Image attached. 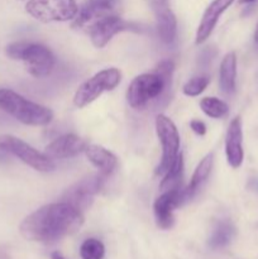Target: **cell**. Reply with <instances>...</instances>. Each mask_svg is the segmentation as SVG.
<instances>
[{
	"mask_svg": "<svg viewBox=\"0 0 258 259\" xmlns=\"http://www.w3.org/2000/svg\"><path fill=\"white\" fill-rule=\"evenodd\" d=\"M82 224V211L61 201L45 205L28 215L19 230L30 242L53 243L76 233Z\"/></svg>",
	"mask_w": 258,
	"mask_h": 259,
	"instance_id": "obj_1",
	"label": "cell"
},
{
	"mask_svg": "<svg viewBox=\"0 0 258 259\" xmlns=\"http://www.w3.org/2000/svg\"><path fill=\"white\" fill-rule=\"evenodd\" d=\"M0 109L25 125H47L53 119L47 106L33 103L10 89H0Z\"/></svg>",
	"mask_w": 258,
	"mask_h": 259,
	"instance_id": "obj_2",
	"label": "cell"
},
{
	"mask_svg": "<svg viewBox=\"0 0 258 259\" xmlns=\"http://www.w3.org/2000/svg\"><path fill=\"white\" fill-rule=\"evenodd\" d=\"M5 53L12 60L23 61L28 72L37 78L50 75L56 65V58L50 48L39 43H10L7 46Z\"/></svg>",
	"mask_w": 258,
	"mask_h": 259,
	"instance_id": "obj_3",
	"label": "cell"
},
{
	"mask_svg": "<svg viewBox=\"0 0 258 259\" xmlns=\"http://www.w3.org/2000/svg\"><path fill=\"white\" fill-rule=\"evenodd\" d=\"M25 10L43 23L67 22L75 19L78 7L76 0H28Z\"/></svg>",
	"mask_w": 258,
	"mask_h": 259,
	"instance_id": "obj_4",
	"label": "cell"
},
{
	"mask_svg": "<svg viewBox=\"0 0 258 259\" xmlns=\"http://www.w3.org/2000/svg\"><path fill=\"white\" fill-rule=\"evenodd\" d=\"M0 152L13 154L35 171L50 172L55 169V163L52 159L14 136L9 134L0 136Z\"/></svg>",
	"mask_w": 258,
	"mask_h": 259,
	"instance_id": "obj_5",
	"label": "cell"
},
{
	"mask_svg": "<svg viewBox=\"0 0 258 259\" xmlns=\"http://www.w3.org/2000/svg\"><path fill=\"white\" fill-rule=\"evenodd\" d=\"M119 82H120V72L118 68H105L86 80L77 89L73 103L77 108H85L86 105L95 101L104 91L115 89Z\"/></svg>",
	"mask_w": 258,
	"mask_h": 259,
	"instance_id": "obj_6",
	"label": "cell"
},
{
	"mask_svg": "<svg viewBox=\"0 0 258 259\" xmlns=\"http://www.w3.org/2000/svg\"><path fill=\"white\" fill-rule=\"evenodd\" d=\"M156 132L162 146V157L156 168V175L163 176L180 156V136L174 121L162 114L156 119Z\"/></svg>",
	"mask_w": 258,
	"mask_h": 259,
	"instance_id": "obj_7",
	"label": "cell"
},
{
	"mask_svg": "<svg viewBox=\"0 0 258 259\" xmlns=\"http://www.w3.org/2000/svg\"><path fill=\"white\" fill-rule=\"evenodd\" d=\"M167 95L162 78L154 73H143L132 81L129 85L126 99L132 108L141 109L153 99Z\"/></svg>",
	"mask_w": 258,
	"mask_h": 259,
	"instance_id": "obj_8",
	"label": "cell"
},
{
	"mask_svg": "<svg viewBox=\"0 0 258 259\" xmlns=\"http://www.w3.org/2000/svg\"><path fill=\"white\" fill-rule=\"evenodd\" d=\"M139 32V27L136 23L126 22L116 15H105L99 18L89 28L91 42L96 48H103L110 42L111 38L121 32Z\"/></svg>",
	"mask_w": 258,
	"mask_h": 259,
	"instance_id": "obj_9",
	"label": "cell"
},
{
	"mask_svg": "<svg viewBox=\"0 0 258 259\" xmlns=\"http://www.w3.org/2000/svg\"><path fill=\"white\" fill-rule=\"evenodd\" d=\"M106 179L108 177L101 174H96L80 180L63 194L62 201L72 205L80 211H83L93 204L94 197L100 191Z\"/></svg>",
	"mask_w": 258,
	"mask_h": 259,
	"instance_id": "obj_10",
	"label": "cell"
},
{
	"mask_svg": "<svg viewBox=\"0 0 258 259\" xmlns=\"http://www.w3.org/2000/svg\"><path fill=\"white\" fill-rule=\"evenodd\" d=\"M151 5L156 15L159 39L167 46L174 45L177 38V20L169 8V0H151Z\"/></svg>",
	"mask_w": 258,
	"mask_h": 259,
	"instance_id": "obj_11",
	"label": "cell"
},
{
	"mask_svg": "<svg viewBox=\"0 0 258 259\" xmlns=\"http://www.w3.org/2000/svg\"><path fill=\"white\" fill-rule=\"evenodd\" d=\"M181 189L163 191L154 201V217L161 229H169L174 225V210L181 205Z\"/></svg>",
	"mask_w": 258,
	"mask_h": 259,
	"instance_id": "obj_12",
	"label": "cell"
},
{
	"mask_svg": "<svg viewBox=\"0 0 258 259\" xmlns=\"http://www.w3.org/2000/svg\"><path fill=\"white\" fill-rule=\"evenodd\" d=\"M225 154L228 163L233 168H239L244 159L243 151V129L240 116H235L228 126L225 136Z\"/></svg>",
	"mask_w": 258,
	"mask_h": 259,
	"instance_id": "obj_13",
	"label": "cell"
},
{
	"mask_svg": "<svg viewBox=\"0 0 258 259\" xmlns=\"http://www.w3.org/2000/svg\"><path fill=\"white\" fill-rule=\"evenodd\" d=\"M86 143L83 139L75 134H66L55 139L52 143L46 147L45 154L50 159H65L75 157L85 151Z\"/></svg>",
	"mask_w": 258,
	"mask_h": 259,
	"instance_id": "obj_14",
	"label": "cell"
},
{
	"mask_svg": "<svg viewBox=\"0 0 258 259\" xmlns=\"http://www.w3.org/2000/svg\"><path fill=\"white\" fill-rule=\"evenodd\" d=\"M234 0H212L206 8L200 20L199 28L196 32V45L204 43L214 30L218 20L222 17L223 13L232 5Z\"/></svg>",
	"mask_w": 258,
	"mask_h": 259,
	"instance_id": "obj_15",
	"label": "cell"
},
{
	"mask_svg": "<svg viewBox=\"0 0 258 259\" xmlns=\"http://www.w3.org/2000/svg\"><path fill=\"white\" fill-rule=\"evenodd\" d=\"M115 0H86L78 9L77 15L73 19L72 27L80 28L95 18H103L114 9Z\"/></svg>",
	"mask_w": 258,
	"mask_h": 259,
	"instance_id": "obj_16",
	"label": "cell"
},
{
	"mask_svg": "<svg viewBox=\"0 0 258 259\" xmlns=\"http://www.w3.org/2000/svg\"><path fill=\"white\" fill-rule=\"evenodd\" d=\"M89 161L99 169V174L109 177L118 167V159L110 151L98 144H91L85 148Z\"/></svg>",
	"mask_w": 258,
	"mask_h": 259,
	"instance_id": "obj_17",
	"label": "cell"
},
{
	"mask_svg": "<svg viewBox=\"0 0 258 259\" xmlns=\"http://www.w3.org/2000/svg\"><path fill=\"white\" fill-rule=\"evenodd\" d=\"M211 168H212V154L210 153V154H206V156L200 161V163L197 164L196 169H195L194 175H192L190 184L187 185L186 189L181 191V204L185 201H189L190 199H192V197L200 191L202 185L206 182L207 177L210 176Z\"/></svg>",
	"mask_w": 258,
	"mask_h": 259,
	"instance_id": "obj_18",
	"label": "cell"
},
{
	"mask_svg": "<svg viewBox=\"0 0 258 259\" xmlns=\"http://www.w3.org/2000/svg\"><path fill=\"white\" fill-rule=\"evenodd\" d=\"M220 89L224 94H233L235 91L237 83V55L229 52L223 58L219 71Z\"/></svg>",
	"mask_w": 258,
	"mask_h": 259,
	"instance_id": "obj_19",
	"label": "cell"
},
{
	"mask_svg": "<svg viewBox=\"0 0 258 259\" xmlns=\"http://www.w3.org/2000/svg\"><path fill=\"white\" fill-rule=\"evenodd\" d=\"M235 235V229L229 222L218 223L209 239V245L212 249H222L232 243Z\"/></svg>",
	"mask_w": 258,
	"mask_h": 259,
	"instance_id": "obj_20",
	"label": "cell"
},
{
	"mask_svg": "<svg viewBox=\"0 0 258 259\" xmlns=\"http://www.w3.org/2000/svg\"><path fill=\"white\" fill-rule=\"evenodd\" d=\"M182 172H184V161H182V156L180 154L175 163L172 164L171 168L163 175V180L161 182L159 189L162 191H168V190L180 189L182 179Z\"/></svg>",
	"mask_w": 258,
	"mask_h": 259,
	"instance_id": "obj_21",
	"label": "cell"
},
{
	"mask_svg": "<svg viewBox=\"0 0 258 259\" xmlns=\"http://www.w3.org/2000/svg\"><path fill=\"white\" fill-rule=\"evenodd\" d=\"M200 108L207 116L214 119L223 118L229 111L227 103L218 98H204L200 101Z\"/></svg>",
	"mask_w": 258,
	"mask_h": 259,
	"instance_id": "obj_22",
	"label": "cell"
},
{
	"mask_svg": "<svg viewBox=\"0 0 258 259\" xmlns=\"http://www.w3.org/2000/svg\"><path fill=\"white\" fill-rule=\"evenodd\" d=\"M105 254V247L98 239H86L81 244L80 255L82 259H103Z\"/></svg>",
	"mask_w": 258,
	"mask_h": 259,
	"instance_id": "obj_23",
	"label": "cell"
},
{
	"mask_svg": "<svg viewBox=\"0 0 258 259\" xmlns=\"http://www.w3.org/2000/svg\"><path fill=\"white\" fill-rule=\"evenodd\" d=\"M209 76H196L187 81L184 86V94L187 96H197L209 85Z\"/></svg>",
	"mask_w": 258,
	"mask_h": 259,
	"instance_id": "obj_24",
	"label": "cell"
},
{
	"mask_svg": "<svg viewBox=\"0 0 258 259\" xmlns=\"http://www.w3.org/2000/svg\"><path fill=\"white\" fill-rule=\"evenodd\" d=\"M174 62L169 60L162 61L156 68V73L162 78L164 83V89H166V94L169 93V89L172 85V75H174Z\"/></svg>",
	"mask_w": 258,
	"mask_h": 259,
	"instance_id": "obj_25",
	"label": "cell"
},
{
	"mask_svg": "<svg viewBox=\"0 0 258 259\" xmlns=\"http://www.w3.org/2000/svg\"><path fill=\"white\" fill-rule=\"evenodd\" d=\"M190 126H191L194 133H196L197 136H204L206 133V125L201 120H192L190 123Z\"/></svg>",
	"mask_w": 258,
	"mask_h": 259,
	"instance_id": "obj_26",
	"label": "cell"
},
{
	"mask_svg": "<svg viewBox=\"0 0 258 259\" xmlns=\"http://www.w3.org/2000/svg\"><path fill=\"white\" fill-rule=\"evenodd\" d=\"M254 45H255V47L258 48V23H257V27H255V30H254Z\"/></svg>",
	"mask_w": 258,
	"mask_h": 259,
	"instance_id": "obj_27",
	"label": "cell"
},
{
	"mask_svg": "<svg viewBox=\"0 0 258 259\" xmlns=\"http://www.w3.org/2000/svg\"><path fill=\"white\" fill-rule=\"evenodd\" d=\"M51 259H65V258H63L60 253H52V257H51Z\"/></svg>",
	"mask_w": 258,
	"mask_h": 259,
	"instance_id": "obj_28",
	"label": "cell"
},
{
	"mask_svg": "<svg viewBox=\"0 0 258 259\" xmlns=\"http://www.w3.org/2000/svg\"><path fill=\"white\" fill-rule=\"evenodd\" d=\"M255 0H239L240 4H250V3H254Z\"/></svg>",
	"mask_w": 258,
	"mask_h": 259,
	"instance_id": "obj_29",
	"label": "cell"
}]
</instances>
